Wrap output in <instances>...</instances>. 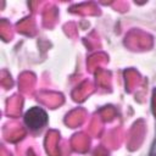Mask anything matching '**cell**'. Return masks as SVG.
<instances>
[{
	"mask_svg": "<svg viewBox=\"0 0 156 156\" xmlns=\"http://www.w3.org/2000/svg\"><path fill=\"white\" fill-rule=\"evenodd\" d=\"M48 123V113L41 107H30L24 113V124L32 129L38 130L41 129Z\"/></svg>",
	"mask_w": 156,
	"mask_h": 156,
	"instance_id": "cell-1",
	"label": "cell"
}]
</instances>
